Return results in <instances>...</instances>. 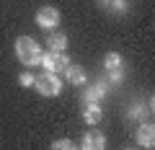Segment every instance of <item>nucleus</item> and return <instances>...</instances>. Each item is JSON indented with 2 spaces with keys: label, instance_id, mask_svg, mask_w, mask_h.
Segmentation results:
<instances>
[{
  "label": "nucleus",
  "instance_id": "1",
  "mask_svg": "<svg viewBox=\"0 0 155 150\" xmlns=\"http://www.w3.org/2000/svg\"><path fill=\"white\" fill-rule=\"evenodd\" d=\"M41 47L31 39V36H18L16 39V57L23 62L26 67H34V65H41Z\"/></svg>",
  "mask_w": 155,
  "mask_h": 150
},
{
  "label": "nucleus",
  "instance_id": "16",
  "mask_svg": "<svg viewBox=\"0 0 155 150\" xmlns=\"http://www.w3.org/2000/svg\"><path fill=\"white\" fill-rule=\"evenodd\" d=\"M124 150H137V148H124Z\"/></svg>",
  "mask_w": 155,
  "mask_h": 150
},
{
  "label": "nucleus",
  "instance_id": "12",
  "mask_svg": "<svg viewBox=\"0 0 155 150\" xmlns=\"http://www.w3.org/2000/svg\"><path fill=\"white\" fill-rule=\"evenodd\" d=\"M47 44H49V52H65L67 49V34H52Z\"/></svg>",
  "mask_w": 155,
  "mask_h": 150
},
{
  "label": "nucleus",
  "instance_id": "11",
  "mask_svg": "<svg viewBox=\"0 0 155 150\" xmlns=\"http://www.w3.org/2000/svg\"><path fill=\"white\" fill-rule=\"evenodd\" d=\"M83 119H85V124H98L104 119L101 104H83Z\"/></svg>",
  "mask_w": 155,
  "mask_h": 150
},
{
  "label": "nucleus",
  "instance_id": "3",
  "mask_svg": "<svg viewBox=\"0 0 155 150\" xmlns=\"http://www.w3.org/2000/svg\"><path fill=\"white\" fill-rule=\"evenodd\" d=\"M104 70H106L111 83H122L124 75H127V62H124V57L119 52H109V57L104 62Z\"/></svg>",
  "mask_w": 155,
  "mask_h": 150
},
{
  "label": "nucleus",
  "instance_id": "10",
  "mask_svg": "<svg viewBox=\"0 0 155 150\" xmlns=\"http://www.w3.org/2000/svg\"><path fill=\"white\" fill-rule=\"evenodd\" d=\"M62 75H67V83H72V85H83L88 80V72H85L83 65H67V70Z\"/></svg>",
  "mask_w": 155,
  "mask_h": 150
},
{
  "label": "nucleus",
  "instance_id": "13",
  "mask_svg": "<svg viewBox=\"0 0 155 150\" xmlns=\"http://www.w3.org/2000/svg\"><path fill=\"white\" fill-rule=\"evenodd\" d=\"M49 150H78V145L72 140H54Z\"/></svg>",
  "mask_w": 155,
  "mask_h": 150
},
{
  "label": "nucleus",
  "instance_id": "2",
  "mask_svg": "<svg viewBox=\"0 0 155 150\" xmlns=\"http://www.w3.org/2000/svg\"><path fill=\"white\" fill-rule=\"evenodd\" d=\"M34 88H36L39 96L52 98V96H60L62 80L57 78V75H52V72H44V75H36V78H34Z\"/></svg>",
  "mask_w": 155,
  "mask_h": 150
},
{
  "label": "nucleus",
  "instance_id": "17",
  "mask_svg": "<svg viewBox=\"0 0 155 150\" xmlns=\"http://www.w3.org/2000/svg\"><path fill=\"white\" fill-rule=\"evenodd\" d=\"M98 3H109V0H98Z\"/></svg>",
  "mask_w": 155,
  "mask_h": 150
},
{
  "label": "nucleus",
  "instance_id": "4",
  "mask_svg": "<svg viewBox=\"0 0 155 150\" xmlns=\"http://www.w3.org/2000/svg\"><path fill=\"white\" fill-rule=\"evenodd\" d=\"M41 65H44V72H52V75H62L70 65L65 52H47L41 55Z\"/></svg>",
  "mask_w": 155,
  "mask_h": 150
},
{
  "label": "nucleus",
  "instance_id": "9",
  "mask_svg": "<svg viewBox=\"0 0 155 150\" xmlns=\"http://www.w3.org/2000/svg\"><path fill=\"white\" fill-rule=\"evenodd\" d=\"M83 150H106V135L98 132V129H88L83 135V142H80Z\"/></svg>",
  "mask_w": 155,
  "mask_h": 150
},
{
  "label": "nucleus",
  "instance_id": "8",
  "mask_svg": "<svg viewBox=\"0 0 155 150\" xmlns=\"http://www.w3.org/2000/svg\"><path fill=\"white\" fill-rule=\"evenodd\" d=\"M134 137H137L140 148H150V150H153L155 148V127H153V122H140Z\"/></svg>",
  "mask_w": 155,
  "mask_h": 150
},
{
  "label": "nucleus",
  "instance_id": "14",
  "mask_svg": "<svg viewBox=\"0 0 155 150\" xmlns=\"http://www.w3.org/2000/svg\"><path fill=\"white\" fill-rule=\"evenodd\" d=\"M34 78H36V75H31V72H21V75H18V85L28 88V85H34Z\"/></svg>",
  "mask_w": 155,
  "mask_h": 150
},
{
  "label": "nucleus",
  "instance_id": "5",
  "mask_svg": "<svg viewBox=\"0 0 155 150\" xmlns=\"http://www.w3.org/2000/svg\"><path fill=\"white\" fill-rule=\"evenodd\" d=\"M104 96H109V80L106 78H96L88 85V91L83 93V104H98Z\"/></svg>",
  "mask_w": 155,
  "mask_h": 150
},
{
  "label": "nucleus",
  "instance_id": "7",
  "mask_svg": "<svg viewBox=\"0 0 155 150\" xmlns=\"http://www.w3.org/2000/svg\"><path fill=\"white\" fill-rule=\"evenodd\" d=\"M150 111H153V98H150V104L142 101V98H134L132 106L127 109V119L129 122H147Z\"/></svg>",
  "mask_w": 155,
  "mask_h": 150
},
{
  "label": "nucleus",
  "instance_id": "6",
  "mask_svg": "<svg viewBox=\"0 0 155 150\" xmlns=\"http://www.w3.org/2000/svg\"><path fill=\"white\" fill-rule=\"evenodd\" d=\"M34 18H36V26L39 28H57V26H60V11L52 8V5L39 8Z\"/></svg>",
  "mask_w": 155,
  "mask_h": 150
},
{
  "label": "nucleus",
  "instance_id": "15",
  "mask_svg": "<svg viewBox=\"0 0 155 150\" xmlns=\"http://www.w3.org/2000/svg\"><path fill=\"white\" fill-rule=\"evenodd\" d=\"M111 8H114V13H124L127 11V0H109Z\"/></svg>",
  "mask_w": 155,
  "mask_h": 150
}]
</instances>
